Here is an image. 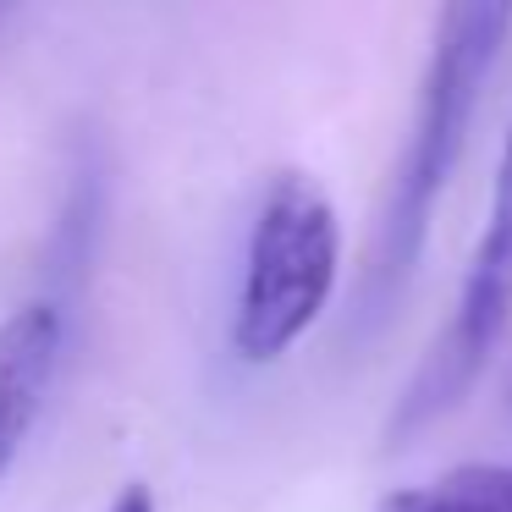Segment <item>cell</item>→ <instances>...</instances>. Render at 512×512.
I'll list each match as a JSON object with an SVG mask.
<instances>
[{
  "label": "cell",
  "mask_w": 512,
  "mask_h": 512,
  "mask_svg": "<svg viewBox=\"0 0 512 512\" xmlns=\"http://www.w3.org/2000/svg\"><path fill=\"white\" fill-rule=\"evenodd\" d=\"M507 23H512V6H446L441 12L419 116H413L408 149H402L397 177H391L386 215H380L375 259H369L358 298H353V331H380L397 314L402 287L419 270L435 204H441L446 182H452L457 160H463L468 127H474L479 94H485L490 61H496L501 39H507Z\"/></svg>",
  "instance_id": "1"
},
{
  "label": "cell",
  "mask_w": 512,
  "mask_h": 512,
  "mask_svg": "<svg viewBox=\"0 0 512 512\" xmlns=\"http://www.w3.org/2000/svg\"><path fill=\"white\" fill-rule=\"evenodd\" d=\"M342 265V221L320 182L281 171L265 188L248 232L243 292L232 314V347L243 364H276L314 331Z\"/></svg>",
  "instance_id": "2"
},
{
  "label": "cell",
  "mask_w": 512,
  "mask_h": 512,
  "mask_svg": "<svg viewBox=\"0 0 512 512\" xmlns=\"http://www.w3.org/2000/svg\"><path fill=\"white\" fill-rule=\"evenodd\" d=\"M507 320H512V127H507V144H501L490 215H485V232H479L474 265H468L457 314L441 331V342L430 347L424 369L397 397V413H391V430H386L391 446H402L413 435H424L430 424H441L474 391V380L485 375Z\"/></svg>",
  "instance_id": "3"
},
{
  "label": "cell",
  "mask_w": 512,
  "mask_h": 512,
  "mask_svg": "<svg viewBox=\"0 0 512 512\" xmlns=\"http://www.w3.org/2000/svg\"><path fill=\"white\" fill-rule=\"evenodd\" d=\"M61 364V309L28 303L0 325V474L28 441Z\"/></svg>",
  "instance_id": "4"
},
{
  "label": "cell",
  "mask_w": 512,
  "mask_h": 512,
  "mask_svg": "<svg viewBox=\"0 0 512 512\" xmlns=\"http://www.w3.org/2000/svg\"><path fill=\"white\" fill-rule=\"evenodd\" d=\"M375 512H512V468L463 463L413 490H391Z\"/></svg>",
  "instance_id": "5"
},
{
  "label": "cell",
  "mask_w": 512,
  "mask_h": 512,
  "mask_svg": "<svg viewBox=\"0 0 512 512\" xmlns=\"http://www.w3.org/2000/svg\"><path fill=\"white\" fill-rule=\"evenodd\" d=\"M111 512H160V507H155V496H149V485H127Z\"/></svg>",
  "instance_id": "6"
}]
</instances>
